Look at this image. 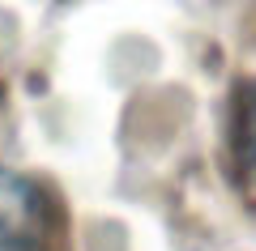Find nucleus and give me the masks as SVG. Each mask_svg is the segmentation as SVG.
<instances>
[{"label": "nucleus", "instance_id": "nucleus-1", "mask_svg": "<svg viewBox=\"0 0 256 251\" xmlns=\"http://www.w3.org/2000/svg\"><path fill=\"white\" fill-rule=\"evenodd\" d=\"M52 230V205L43 188L0 166V251H38Z\"/></svg>", "mask_w": 256, "mask_h": 251}, {"label": "nucleus", "instance_id": "nucleus-2", "mask_svg": "<svg viewBox=\"0 0 256 251\" xmlns=\"http://www.w3.org/2000/svg\"><path fill=\"white\" fill-rule=\"evenodd\" d=\"M230 145L235 162L244 171L256 166V77L235 90V111H230Z\"/></svg>", "mask_w": 256, "mask_h": 251}]
</instances>
